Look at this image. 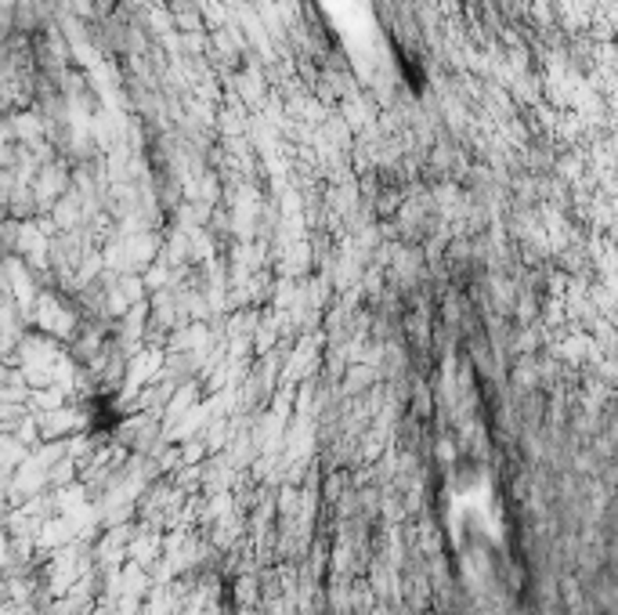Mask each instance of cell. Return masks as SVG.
Listing matches in <instances>:
<instances>
[{
  "mask_svg": "<svg viewBox=\"0 0 618 615\" xmlns=\"http://www.w3.org/2000/svg\"><path fill=\"white\" fill-rule=\"evenodd\" d=\"M322 8L355 54L365 59L369 51H376V19L369 0H322Z\"/></svg>",
  "mask_w": 618,
  "mask_h": 615,
  "instance_id": "cell-2",
  "label": "cell"
},
{
  "mask_svg": "<svg viewBox=\"0 0 618 615\" xmlns=\"http://www.w3.org/2000/svg\"><path fill=\"white\" fill-rule=\"evenodd\" d=\"M445 522L453 532V546L463 557V572L485 579H495L499 569L495 562L502 557V518L492 481L478 471L467 467L448 478L445 489Z\"/></svg>",
  "mask_w": 618,
  "mask_h": 615,
  "instance_id": "cell-1",
  "label": "cell"
}]
</instances>
